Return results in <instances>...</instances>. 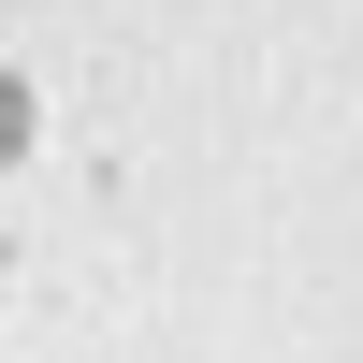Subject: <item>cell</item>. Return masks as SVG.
Instances as JSON below:
<instances>
[{
  "label": "cell",
  "instance_id": "1",
  "mask_svg": "<svg viewBox=\"0 0 363 363\" xmlns=\"http://www.w3.org/2000/svg\"><path fill=\"white\" fill-rule=\"evenodd\" d=\"M15 145H29V87L0 73V160H15Z\"/></svg>",
  "mask_w": 363,
  "mask_h": 363
}]
</instances>
